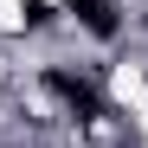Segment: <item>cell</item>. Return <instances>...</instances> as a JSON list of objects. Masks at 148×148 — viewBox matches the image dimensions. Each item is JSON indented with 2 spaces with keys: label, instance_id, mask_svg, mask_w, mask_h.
<instances>
[{
  "label": "cell",
  "instance_id": "1",
  "mask_svg": "<svg viewBox=\"0 0 148 148\" xmlns=\"http://www.w3.org/2000/svg\"><path fill=\"white\" fill-rule=\"evenodd\" d=\"M45 84H52V90H58V97H64V103L77 110V116H103V103H97V90H90L84 77H71V71H52Z\"/></svg>",
  "mask_w": 148,
  "mask_h": 148
},
{
  "label": "cell",
  "instance_id": "2",
  "mask_svg": "<svg viewBox=\"0 0 148 148\" xmlns=\"http://www.w3.org/2000/svg\"><path fill=\"white\" fill-rule=\"evenodd\" d=\"M71 13H77L97 39H116V7H110V0H71Z\"/></svg>",
  "mask_w": 148,
  "mask_h": 148
}]
</instances>
